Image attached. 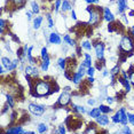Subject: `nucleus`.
I'll list each match as a JSON object with an SVG mask.
<instances>
[{"label": "nucleus", "instance_id": "nucleus-43", "mask_svg": "<svg viewBox=\"0 0 134 134\" xmlns=\"http://www.w3.org/2000/svg\"><path fill=\"white\" fill-rule=\"evenodd\" d=\"M102 77H103V78L110 77V70H108V69L103 68V70H102Z\"/></svg>", "mask_w": 134, "mask_h": 134}, {"label": "nucleus", "instance_id": "nucleus-52", "mask_svg": "<svg viewBox=\"0 0 134 134\" xmlns=\"http://www.w3.org/2000/svg\"><path fill=\"white\" fill-rule=\"evenodd\" d=\"M63 91H65V92H72V88L70 86H64L63 87Z\"/></svg>", "mask_w": 134, "mask_h": 134}, {"label": "nucleus", "instance_id": "nucleus-14", "mask_svg": "<svg viewBox=\"0 0 134 134\" xmlns=\"http://www.w3.org/2000/svg\"><path fill=\"white\" fill-rule=\"evenodd\" d=\"M116 4H117V14L118 15L124 14L125 12L127 10V1L126 0H117Z\"/></svg>", "mask_w": 134, "mask_h": 134}, {"label": "nucleus", "instance_id": "nucleus-53", "mask_svg": "<svg viewBox=\"0 0 134 134\" xmlns=\"http://www.w3.org/2000/svg\"><path fill=\"white\" fill-rule=\"evenodd\" d=\"M86 1L87 5H95V2H94V0H85Z\"/></svg>", "mask_w": 134, "mask_h": 134}, {"label": "nucleus", "instance_id": "nucleus-49", "mask_svg": "<svg viewBox=\"0 0 134 134\" xmlns=\"http://www.w3.org/2000/svg\"><path fill=\"white\" fill-rule=\"evenodd\" d=\"M5 48H6V51L8 52V53H10V54H13V51H12V48H10V44L9 42H5Z\"/></svg>", "mask_w": 134, "mask_h": 134}, {"label": "nucleus", "instance_id": "nucleus-2", "mask_svg": "<svg viewBox=\"0 0 134 134\" xmlns=\"http://www.w3.org/2000/svg\"><path fill=\"white\" fill-rule=\"evenodd\" d=\"M86 12L88 13V24L92 28H96L103 20V8L96 5H88L86 7Z\"/></svg>", "mask_w": 134, "mask_h": 134}, {"label": "nucleus", "instance_id": "nucleus-50", "mask_svg": "<svg viewBox=\"0 0 134 134\" xmlns=\"http://www.w3.org/2000/svg\"><path fill=\"white\" fill-rule=\"evenodd\" d=\"M86 80H87L90 84H94V81H95V78H94V76H87V79H86Z\"/></svg>", "mask_w": 134, "mask_h": 134}, {"label": "nucleus", "instance_id": "nucleus-13", "mask_svg": "<svg viewBox=\"0 0 134 134\" xmlns=\"http://www.w3.org/2000/svg\"><path fill=\"white\" fill-rule=\"evenodd\" d=\"M1 64L5 66L6 70H7V74H9V72L14 71L13 69V64H12V62H13V60H10L8 56H1Z\"/></svg>", "mask_w": 134, "mask_h": 134}, {"label": "nucleus", "instance_id": "nucleus-31", "mask_svg": "<svg viewBox=\"0 0 134 134\" xmlns=\"http://www.w3.org/2000/svg\"><path fill=\"white\" fill-rule=\"evenodd\" d=\"M127 72H129V79H130L131 84H132V86L134 87V65H130Z\"/></svg>", "mask_w": 134, "mask_h": 134}, {"label": "nucleus", "instance_id": "nucleus-26", "mask_svg": "<svg viewBox=\"0 0 134 134\" xmlns=\"http://www.w3.org/2000/svg\"><path fill=\"white\" fill-rule=\"evenodd\" d=\"M30 6H31V10H32V13L35 14V15H38L39 13H40V6H39V4L36 0H32L31 2H30Z\"/></svg>", "mask_w": 134, "mask_h": 134}, {"label": "nucleus", "instance_id": "nucleus-6", "mask_svg": "<svg viewBox=\"0 0 134 134\" xmlns=\"http://www.w3.org/2000/svg\"><path fill=\"white\" fill-rule=\"evenodd\" d=\"M28 110L31 115L37 116V117H40L46 112V107L44 104H39V103H29L28 105Z\"/></svg>", "mask_w": 134, "mask_h": 134}, {"label": "nucleus", "instance_id": "nucleus-29", "mask_svg": "<svg viewBox=\"0 0 134 134\" xmlns=\"http://www.w3.org/2000/svg\"><path fill=\"white\" fill-rule=\"evenodd\" d=\"M37 132L41 133V134L48 132V125L46 123H39L37 125Z\"/></svg>", "mask_w": 134, "mask_h": 134}, {"label": "nucleus", "instance_id": "nucleus-15", "mask_svg": "<svg viewBox=\"0 0 134 134\" xmlns=\"http://www.w3.org/2000/svg\"><path fill=\"white\" fill-rule=\"evenodd\" d=\"M70 108H71L70 110L72 112H78V114H81L83 116L87 114V110L84 105H78V104H76V103H71V104H70Z\"/></svg>", "mask_w": 134, "mask_h": 134}, {"label": "nucleus", "instance_id": "nucleus-38", "mask_svg": "<svg viewBox=\"0 0 134 134\" xmlns=\"http://www.w3.org/2000/svg\"><path fill=\"white\" fill-rule=\"evenodd\" d=\"M120 133H124V134H130V133H132V130H131V129H130V126H127V125H121Z\"/></svg>", "mask_w": 134, "mask_h": 134}, {"label": "nucleus", "instance_id": "nucleus-22", "mask_svg": "<svg viewBox=\"0 0 134 134\" xmlns=\"http://www.w3.org/2000/svg\"><path fill=\"white\" fill-rule=\"evenodd\" d=\"M63 42L66 44L68 46H71V47L77 46V44H76V39H72V37L70 35H68V33L63 36Z\"/></svg>", "mask_w": 134, "mask_h": 134}, {"label": "nucleus", "instance_id": "nucleus-23", "mask_svg": "<svg viewBox=\"0 0 134 134\" xmlns=\"http://www.w3.org/2000/svg\"><path fill=\"white\" fill-rule=\"evenodd\" d=\"M56 66L59 68L61 71L64 72L66 70V57H59L56 62Z\"/></svg>", "mask_w": 134, "mask_h": 134}, {"label": "nucleus", "instance_id": "nucleus-30", "mask_svg": "<svg viewBox=\"0 0 134 134\" xmlns=\"http://www.w3.org/2000/svg\"><path fill=\"white\" fill-rule=\"evenodd\" d=\"M99 109L101 110L102 114H107V115L111 114V112L114 111V110H112V108H110V107H109V104H108V105H105V104H100V105H99Z\"/></svg>", "mask_w": 134, "mask_h": 134}, {"label": "nucleus", "instance_id": "nucleus-45", "mask_svg": "<svg viewBox=\"0 0 134 134\" xmlns=\"http://www.w3.org/2000/svg\"><path fill=\"white\" fill-rule=\"evenodd\" d=\"M81 49H83V47H81L80 45H78V46H76V53H77V54H76V55H77V57L81 56V54H83V53H81Z\"/></svg>", "mask_w": 134, "mask_h": 134}, {"label": "nucleus", "instance_id": "nucleus-8", "mask_svg": "<svg viewBox=\"0 0 134 134\" xmlns=\"http://www.w3.org/2000/svg\"><path fill=\"white\" fill-rule=\"evenodd\" d=\"M2 132L5 134H25L26 130H24L21 124H14L9 125V127H7L6 130H2Z\"/></svg>", "mask_w": 134, "mask_h": 134}, {"label": "nucleus", "instance_id": "nucleus-4", "mask_svg": "<svg viewBox=\"0 0 134 134\" xmlns=\"http://www.w3.org/2000/svg\"><path fill=\"white\" fill-rule=\"evenodd\" d=\"M71 100H72L71 92H65V91H63V92L60 94V96H59V99H57L56 103L55 104H53V108L54 109H59L57 107H60V108H65V107L71 104Z\"/></svg>", "mask_w": 134, "mask_h": 134}, {"label": "nucleus", "instance_id": "nucleus-11", "mask_svg": "<svg viewBox=\"0 0 134 134\" xmlns=\"http://www.w3.org/2000/svg\"><path fill=\"white\" fill-rule=\"evenodd\" d=\"M96 121V124L99 125L100 127H107L109 124H110V121L111 119L109 118V115H107V114H101L99 116V117L95 119Z\"/></svg>", "mask_w": 134, "mask_h": 134}, {"label": "nucleus", "instance_id": "nucleus-1", "mask_svg": "<svg viewBox=\"0 0 134 134\" xmlns=\"http://www.w3.org/2000/svg\"><path fill=\"white\" fill-rule=\"evenodd\" d=\"M48 77L46 78H35L32 87L30 88V94L33 97H46L48 95L59 92V86L56 85L55 80L51 77V80H47Z\"/></svg>", "mask_w": 134, "mask_h": 134}, {"label": "nucleus", "instance_id": "nucleus-34", "mask_svg": "<svg viewBox=\"0 0 134 134\" xmlns=\"http://www.w3.org/2000/svg\"><path fill=\"white\" fill-rule=\"evenodd\" d=\"M120 70H121V68H120L119 63H117V64H116L114 68L110 70V74H111V75H115V76H118V75L120 74Z\"/></svg>", "mask_w": 134, "mask_h": 134}, {"label": "nucleus", "instance_id": "nucleus-44", "mask_svg": "<svg viewBox=\"0 0 134 134\" xmlns=\"http://www.w3.org/2000/svg\"><path fill=\"white\" fill-rule=\"evenodd\" d=\"M33 13H32V10H26V13H25V16H26V20L28 21H32L33 20Z\"/></svg>", "mask_w": 134, "mask_h": 134}, {"label": "nucleus", "instance_id": "nucleus-12", "mask_svg": "<svg viewBox=\"0 0 134 134\" xmlns=\"http://www.w3.org/2000/svg\"><path fill=\"white\" fill-rule=\"evenodd\" d=\"M115 20H116V16H115V14L110 10V8L109 7L103 8V21L110 23V22H114Z\"/></svg>", "mask_w": 134, "mask_h": 134}, {"label": "nucleus", "instance_id": "nucleus-39", "mask_svg": "<svg viewBox=\"0 0 134 134\" xmlns=\"http://www.w3.org/2000/svg\"><path fill=\"white\" fill-rule=\"evenodd\" d=\"M95 71H96L95 66L92 65V66H90V68L86 69V75L87 76H94V75H95Z\"/></svg>", "mask_w": 134, "mask_h": 134}, {"label": "nucleus", "instance_id": "nucleus-36", "mask_svg": "<svg viewBox=\"0 0 134 134\" xmlns=\"http://www.w3.org/2000/svg\"><path fill=\"white\" fill-rule=\"evenodd\" d=\"M39 76H40V71H39L38 66L33 65V69H32V72H31V77L32 78H39Z\"/></svg>", "mask_w": 134, "mask_h": 134}, {"label": "nucleus", "instance_id": "nucleus-5", "mask_svg": "<svg viewBox=\"0 0 134 134\" xmlns=\"http://www.w3.org/2000/svg\"><path fill=\"white\" fill-rule=\"evenodd\" d=\"M93 46H94V51H95L96 60H99V61H105V59H104V52H105V45H104V42H102V41H100V40H94L93 41Z\"/></svg>", "mask_w": 134, "mask_h": 134}, {"label": "nucleus", "instance_id": "nucleus-33", "mask_svg": "<svg viewBox=\"0 0 134 134\" xmlns=\"http://www.w3.org/2000/svg\"><path fill=\"white\" fill-rule=\"evenodd\" d=\"M53 4H54V12H55V14L60 13L61 12V6H62V0H55Z\"/></svg>", "mask_w": 134, "mask_h": 134}, {"label": "nucleus", "instance_id": "nucleus-10", "mask_svg": "<svg viewBox=\"0 0 134 134\" xmlns=\"http://www.w3.org/2000/svg\"><path fill=\"white\" fill-rule=\"evenodd\" d=\"M26 4V0H7V8L9 9L10 7H13V10L23 8Z\"/></svg>", "mask_w": 134, "mask_h": 134}, {"label": "nucleus", "instance_id": "nucleus-32", "mask_svg": "<svg viewBox=\"0 0 134 134\" xmlns=\"http://www.w3.org/2000/svg\"><path fill=\"white\" fill-rule=\"evenodd\" d=\"M45 16H46V20H47V23H48V28L53 29L54 28V20H53V17H52V14L47 12V13L45 14Z\"/></svg>", "mask_w": 134, "mask_h": 134}, {"label": "nucleus", "instance_id": "nucleus-35", "mask_svg": "<svg viewBox=\"0 0 134 134\" xmlns=\"http://www.w3.org/2000/svg\"><path fill=\"white\" fill-rule=\"evenodd\" d=\"M111 121L114 124H120V117H119V112H118V110L115 112L114 116L111 117Z\"/></svg>", "mask_w": 134, "mask_h": 134}, {"label": "nucleus", "instance_id": "nucleus-51", "mask_svg": "<svg viewBox=\"0 0 134 134\" xmlns=\"http://www.w3.org/2000/svg\"><path fill=\"white\" fill-rule=\"evenodd\" d=\"M6 72H7V70H6L5 66L1 64V65H0V74H1V76H4V75L6 74Z\"/></svg>", "mask_w": 134, "mask_h": 134}, {"label": "nucleus", "instance_id": "nucleus-54", "mask_svg": "<svg viewBox=\"0 0 134 134\" xmlns=\"http://www.w3.org/2000/svg\"><path fill=\"white\" fill-rule=\"evenodd\" d=\"M130 35H132L133 37H134V25L131 26V29H130Z\"/></svg>", "mask_w": 134, "mask_h": 134}, {"label": "nucleus", "instance_id": "nucleus-17", "mask_svg": "<svg viewBox=\"0 0 134 134\" xmlns=\"http://www.w3.org/2000/svg\"><path fill=\"white\" fill-rule=\"evenodd\" d=\"M119 112V117H120V125H127L129 124V118H127V111L125 108H119L118 109Z\"/></svg>", "mask_w": 134, "mask_h": 134}, {"label": "nucleus", "instance_id": "nucleus-18", "mask_svg": "<svg viewBox=\"0 0 134 134\" xmlns=\"http://www.w3.org/2000/svg\"><path fill=\"white\" fill-rule=\"evenodd\" d=\"M42 22H44V16H41V15H38V16L33 17V20H32V28H33V30H39L40 29Z\"/></svg>", "mask_w": 134, "mask_h": 134}, {"label": "nucleus", "instance_id": "nucleus-19", "mask_svg": "<svg viewBox=\"0 0 134 134\" xmlns=\"http://www.w3.org/2000/svg\"><path fill=\"white\" fill-rule=\"evenodd\" d=\"M74 8H72V4L70 0H62V6H61V13L65 14L68 12H71Z\"/></svg>", "mask_w": 134, "mask_h": 134}, {"label": "nucleus", "instance_id": "nucleus-47", "mask_svg": "<svg viewBox=\"0 0 134 134\" xmlns=\"http://www.w3.org/2000/svg\"><path fill=\"white\" fill-rule=\"evenodd\" d=\"M87 104L88 105H91V107H94L96 104V100L95 99H92V97H91V99H88L87 100Z\"/></svg>", "mask_w": 134, "mask_h": 134}, {"label": "nucleus", "instance_id": "nucleus-21", "mask_svg": "<svg viewBox=\"0 0 134 134\" xmlns=\"http://www.w3.org/2000/svg\"><path fill=\"white\" fill-rule=\"evenodd\" d=\"M97 126H99V125L96 124V121L95 123H88L86 126V130H84L83 132L84 133H97V132H100V131L97 130Z\"/></svg>", "mask_w": 134, "mask_h": 134}, {"label": "nucleus", "instance_id": "nucleus-24", "mask_svg": "<svg viewBox=\"0 0 134 134\" xmlns=\"http://www.w3.org/2000/svg\"><path fill=\"white\" fill-rule=\"evenodd\" d=\"M79 45H80V46L83 47V49L86 51V52H91L94 48L93 41H91V40H83Z\"/></svg>", "mask_w": 134, "mask_h": 134}, {"label": "nucleus", "instance_id": "nucleus-42", "mask_svg": "<svg viewBox=\"0 0 134 134\" xmlns=\"http://www.w3.org/2000/svg\"><path fill=\"white\" fill-rule=\"evenodd\" d=\"M120 16H121V21H123V23L125 24V25H129V15L124 13V14H121Z\"/></svg>", "mask_w": 134, "mask_h": 134}, {"label": "nucleus", "instance_id": "nucleus-7", "mask_svg": "<svg viewBox=\"0 0 134 134\" xmlns=\"http://www.w3.org/2000/svg\"><path fill=\"white\" fill-rule=\"evenodd\" d=\"M86 69L87 68H85L81 63L78 65L77 70H76L75 74H74V77H72V83L75 85H79L84 80V76L86 75Z\"/></svg>", "mask_w": 134, "mask_h": 134}, {"label": "nucleus", "instance_id": "nucleus-27", "mask_svg": "<svg viewBox=\"0 0 134 134\" xmlns=\"http://www.w3.org/2000/svg\"><path fill=\"white\" fill-rule=\"evenodd\" d=\"M8 21L5 20V19H1L0 20V35H1V37H4L5 36V30L8 29Z\"/></svg>", "mask_w": 134, "mask_h": 134}, {"label": "nucleus", "instance_id": "nucleus-20", "mask_svg": "<svg viewBox=\"0 0 134 134\" xmlns=\"http://www.w3.org/2000/svg\"><path fill=\"white\" fill-rule=\"evenodd\" d=\"M5 96H6V104L9 107L10 109H14L15 104H16V99H15V96L12 95L10 93H6Z\"/></svg>", "mask_w": 134, "mask_h": 134}, {"label": "nucleus", "instance_id": "nucleus-41", "mask_svg": "<svg viewBox=\"0 0 134 134\" xmlns=\"http://www.w3.org/2000/svg\"><path fill=\"white\" fill-rule=\"evenodd\" d=\"M127 118H129V124L134 126V114H131V112L127 111Z\"/></svg>", "mask_w": 134, "mask_h": 134}, {"label": "nucleus", "instance_id": "nucleus-48", "mask_svg": "<svg viewBox=\"0 0 134 134\" xmlns=\"http://www.w3.org/2000/svg\"><path fill=\"white\" fill-rule=\"evenodd\" d=\"M70 17H71V20L77 21V14H76V10L75 9H72L71 12H70Z\"/></svg>", "mask_w": 134, "mask_h": 134}, {"label": "nucleus", "instance_id": "nucleus-40", "mask_svg": "<svg viewBox=\"0 0 134 134\" xmlns=\"http://www.w3.org/2000/svg\"><path fill=\"white\" fill-rule=\"evenodd\" d=\"M32 69H33V65H31V64L25 65V68H24V74L25 75H31Z\"/></svg>", "mask_w": 134, "mask_h": 134}, {"label": "nucleus", "instance_id": "nucleus-28", "mask_svg": "<svg viewBox=\"0 0 134 134\" xmlns=\"http://www.w3.org/2000/svg\"><path fill=\"white\" fill-rule=\"evenodd\" d=\"M40 60L41 61H51V56L48 54L47 47H42L40 51Z\"/></svg>", "mask_w": 134, "mask_h": 134}, {"label": "nucleus", "instance_id": "nucleus-46", "mask_svg": "<svg viewBox=\"0 0 134 134\" xmlns=\"http://www.w3.org/2000/svg\"><path fill=\"white\" fill-rule=\"evenodd\" d=\"M105 101H107V103H108L109 105H111L112 103L115 102V97H112V96H107V97H105Z\"/></svg>", "mask_w": 134, "mask_h": 134}, {"label": "nucleus", "instance_id": "nucleus-9", "mask_svg": "<svg viewBox=\"0 0 134 134\" xmlns=\"http://www.w3.org/2000/svg\"><path fill=\"white\" fill-rule=\"evenodd\" d=\"M63 41V38L61 37V35L59 32H51L49 36H48V40L47 42L48 44H52V45H61Z\"/></svg>", "mask_w": 134, "mask_h": 134}, {"label": "nucleus", "instance_id": "nucleus-25", "mask_svg": "<svg viewBox=\"0 0 134 134\" xmlns=\"http://www.w3.org/2000/svg\"><path fill=\"white\" fill-rule=\"evenodd\" d=\"M101 114H102V112L99 109V107H97V108H92L90 111H87V115L90 116L91 118H93V119H96V118L99 117Z\"/></svg>", "mask_w": 134, "mask_h": 134}, {"label": "nucleus", "instance_id": "nucleus-16", "mask_svg": "<svg viewBox=\"0 0 134 134\" xmlns=\"http://www.w3.org/2000/svg\"><path fill=\"white\" fill-rule=\"evenodd\" d=\"M84 55V60L81 61V64H83L85 68H90V66L93 65V59H92V55H91L88 52L83 54Z\"/></svg>", "mask_w": 134, "mask_h": 134}, {"label": "nucleus", "instance_id": "nucleus-3", "mask_svg": "<svg viewBox=\"0 0 134 134\" xmlns=\"http://www.w3.org/2000/svg\"><path fill=\"white\" fill-rule=\"evenodd\" d=\"M119 54H124L127 57L132 56L134 53V37L132 35H127L124 33L119 41V46H118Z\"/></svg>", "mask_w": 134, "mask_h": 134}, {"label": "nucleus", "instance_id": "nucleus-37", "mask_svg": "<svg viewBox=\"0 0 134 134\" xmlns=\"http://www.w3.org/2000/svg\"><path fill=\"white\" fill-rule=\"evenodd\" d=\"M66 125L63 123V124H60L59 126H57V132H59V134H64L68 132V130H66Z\"/></svg>", "mask_w": 134, "mask_h": 134}]
</instances>
